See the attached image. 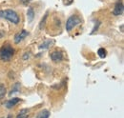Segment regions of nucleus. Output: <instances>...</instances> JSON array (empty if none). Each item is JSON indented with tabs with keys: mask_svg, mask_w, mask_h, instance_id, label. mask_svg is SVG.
Masks as SVG:
<instances>
[{
	"mask_svg": "<svg viewBox=\"0 0 124 118\" xmlns=\"http://www.w3.org/2000/svg\"><path fill=\"white\" fill-rule=\"evenodd\" d=\"M15 54V49L10 44H4L0 48V59L2 61H10Z\"/></svg>",
	"mask_w": 124,
	"mask_h": 118,
	"instance_id": "f257e3e1",
	"label": "nucleus"
},
{
	"mask_svg": "<svg viewBox=\"0 0 124 118\" xmlns=\"http://www.w3.org/2000/svg\"><path fill=\"white\" fill-rule=\"evenodd\" d=\"M0 17L1 18H5L7 20H9L10 22H12L13 24L17 25L20 21L19 15L16 14L14 10H3L0 11Z\"/></svg>",
	"mask_w": 124,
	"mask_h": 118,
	"instance_id": "f03ea898",
	"label": "nucleus"
},
{
	"mask_svg": "<svg viewBox=\"0 0 124 118\" xmlns=\"http://www.w3.org/2000/svg\"><path fill=\"white\" fill-rule=\"evenodd\" d=\"M82 20L80 17H78V15H71L68 20L66 21V30L67 31H71L75 27H77L78 25L81 24Z\"/></svg>",
	"mask_w": 124,
	"mask_h": 118,
	"instance_id": "7ed1b4c3",
	"label": "nucleus"
},
{
	"mask_svg": "<svg viewBox=\"0 0 124 118\" xmlns=\"http://www.w3.org/2000/svg\"><path fill=\"white\" fill-rule=\"evenodd\" d=\"M28 35H29V32H28L26 30H20L19 32H17L16 35H15V43H16V44L20 43V42H21L24 38H26Z\"/></svg>",
	"mask_w": 124,
	"mask_h": 118,
	"instance_id": "20e7f679",
	"label": "nucleus"
},
{
	"mask_svg": "<svg viewBox=\"0 0 124 118\" xmlns=\"http://www.w3.org/2000/svg\"><path fill=\"white\" fill-rule=\"evenodd\" d=\"M124 12V6L122 2H117L115 5V8L113 10V15L115 16H119V15H123Z\"/></svg>",
	"mask_w": 124,
	"mask_h": 118,
	"instance_id": "39448f33",
	"label": "nucleus"
},
{
	"mask_svg": "<svg viewBox=\"0 0 124 118\" xmlns=\"http://www.w3.org/2000/svg\"><path fill=\"white\" fill-rule=\"evenodd\" d=\"M50 57H51V59L54 62H60V61H62V59H63V54H62L61 52L54 51V52H53L50 54Z\"/></svg>",
	"mask_w": 124,
	"mask_h": 118,
	"instance_id": "423d86ee",
	"label": "nucleus"
},
{
	"mask_svg": "<svg viewBox=\"0 0 124 118\" xmlns=\"http://www.w3.org/2000/svg\"><path fill=\"white\" fill-rule=\"evenodd\" d=\"M20 102V99L19 98H17V97H15V98H12V99H10L9 101H7V103H6V108L7 109H12L13 107H15L16 105Z\"/></svg>",
	"mask_w": 124,
	"mask_h": 118,
	"instance_id": "0eeeda50",
	"label": "nucleus"
},
{
	"mask_svg": "<svg viewBox=\"0 0 124 118\" xmlns=\"http://www.w3.org/2000/svg\"><path fill=\"white\" fill-rule=\"evenodd\" d=\"M34 11L31 7H29L28 10H27V19H28V22L29 23H31L33 18H34Z\"/></svg>",
	"mask_w": 124,
	"mask_h": 118,
	"instance_id": "6e6552de",
	"label": "nucleus"
},
{
	"mask_svg": "<svg viewBox=\"0 0 124 118\" xmlns=\"http://www.w3.org/2000/svg\"><path fill=\"white\" fill-rule=\"evenodd\" d=\"M53 44H54V40H47V41L43 42L42 44L39 46V49H40V50H47V49H49L50 47H52Z\"/></svg>",
	"mask_w": 124,
	"mask_h": 118,
	"instance_id": "1a4fd4ad",
	"label": "nucleus"
},
{
	"mask_svg": "<svg viewBox=\"0 0 124 118\" xmlns=\"http://www.w3.org/2000/svg\"><path fill=\"white\" fill-rule=\"evenodd\" d=\"M29 117V114H28V110L26 109H23L19 111V113L17 114L16 118H28Z\"/></svg>",
	"mask_w": 124,
	"mask_h": 118,
	"instance_id": "9d476101",
	"label": "nucleus"
},
{
	"mask_svg": "<svg viewBox=\"0 0 124 118\" xmlns=\"http://www.w3.org/2000/svg\"><path fill=\"white\" fill-rule=\"evenodd\" d=\"M49 116H50V111L47 110H43L37 114L36 118H49Z\"/></svg>",
	"mask_w": 124,
	"mask_h": 118,
	"instance_id": "9b49d317",
	"label": "nucleus"
},
{
	"mask_svg": "<svg viewBox=\"0 0 124 118\" xmlns=\"http://www.w3.org/2000/svg\"><path fill=\"white\" fill-rule=\"evenodd\" d=\"M19 91H20V84H19V83H16V84L13 86L12 89H11L10 95H13V94L17 93V92H19Z\"/></svg>",
	"mask_w": 124,
	"mask_h": 118,
	"instance_id": "f8f14e48",
	"label": "nucleus"
},
{
	"mask_svg": "<svg viewBox=\"0 0 124 118\" xmlns=\"http://www.w3.org/2000/svg\"><path fill=\"white\" fill-rule=\"evenodd\" d=\"M97 53H98V56H99L100 58H105L106 55H107V51H106L104 48H100V49H98Z\"/></svg>",
	"mask_w": 124,
	"mask_h": 118,
	"instance_id": "ddd939ff",
	"label": "nucleus"
},
{
	"mask_svg": "<svg viewBox=\"0 0 124 118\" xmlns=\"http://www.w3.org/2000/svg\"><path fill=\"white\" fill-rule=\"evenodd\" d=\"M6 91L7 89H6V87L4 86V84L0 83V99H2L6 95Z\"/></svg>",
	"mask_w": 124,
	"mask_h": 118,
	"instance_id": "4468645a",
	"label": "nucleus"
},
{
	"mask_svg": "<svg viewBox=\"0 0 124 118\" xmlns=\"http://www.w3.org/2000/svg\"><path fill=\"white\" fill-rule=\"evenodd\" d=\"M47 17H48V13H46V14L44 15V17L42 18V20H41V22H40V24H39V29H40V30H42L44 27H45Z\"/></svg>",
	"mask_w": 124,
	"mask_h": 118,
	"instance_id": "2eb2a0df",
	"label": "nucleus"
},
{
	"mask_svg": "<svg viewBox=\"0 0 124 118\" xmlns=\"http://www.w3.org/2000/svg\"><path fill=\"white\" fill-rule=\"evenodd\" d=\"M100 24H101V23H100L99 21H97V22H96V24L94 25V27H93V30H92V32H91V34H93V33H94V32H95V31H96L97 30H98V28H99V26H100Z\"/></svg>",
	"mask_w": 124,
	"mask_h": 118,
	"instance_id": "dca6fc26",
	"label": "nucleus"
},
{
	"mask_svg": "<svg viewBox=\"0 0 124 118\" xmlns=\"http://www.w3.org/2000/svg\"><path fill=\"white\" fill-rule=\"evenodd\" d=\"M62 2H63V4H64V5H66V6H69V5L73 4L74 0H62Z\"/></svg>",
	"mask_w": 124,
	"mask_h": 118,
	"instance_id": "f3484780",
	"label": "nucleus"
},
{
	"mask_svg": "<svg viewBox=\"0 0 124 118\" xmlns=\"http://www.w3.org/2000/svg\"><path fill=\"white\" fill-rule=\"evenodd\" d=\"M30 55H31V54H30V52H25V53H24V55H23V59H24V60L29 59L30 58Z\"/></svg>",
	"mask_w": 124,
	"mask_h": 118,
	"instance_id": "a211bd4d",
	"label": "nucleus"
},
{
	"mask_svg": "<svg viewBox=\"0 0 124 118\" xmlns=\"http://www.w3.org/2000/svg\"><path fill=\"white\" fill-rule=\"evenodd\" d=\"M120 30H121V32H123V25L120 26Z\"/></svg>",
	"mask_w": 124,
	"mask_h": 118,
	"instance_id": "6ab92c4d",
	"label": "nucleus"
},
{
	"mask_svg": "<svg viewBox=\"0 0 124 118\" xmlns=\"http://www.w3.org/2000/svg\"><path fill=\"white\" fill-rule=\"evenodd\" d=\"M7 118H11V116H8V117H7Z\"/></svg>",
	"mask_w": 124,
	"mask_h": 118,
	"instance_id": "aec40b11",
	"label": "nucleus"
}]
</instances>
